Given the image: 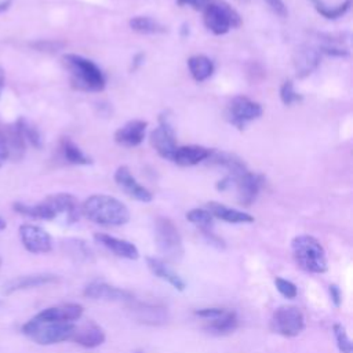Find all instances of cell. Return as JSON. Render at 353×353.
I'll list each match as a JSON object with an SVG mask.
<instances>
[{"label": "cell", "instance_id": "6da1fadb", "mask_svg": "<svg viewBox=\"0 0 353 353\" xmlns=\"http://www.w3.org/2000/svg\"><path fill=\"white\" fill-rule=\"evenodd\" d=\"M80 212L91 222L103 226H121L130 221L128 208L116 197L92 194L80 205Z\"/></svg>", "mask_w": 353, "mask_h": 353}, {"label": "cell", "instance_id": "7a4b0ae2", "mask_svg": "<svg viewBox=\"0 0 353 353\" xmlns=\"http://www.w3.org/2000/svg\"><path fill=\"white\" fill-rule=\"evenodd\" d=\"M62 62L70 74V83L76 90L98 92L105 88L106 79L99 66L88 58L77 54L62 55Z\"/></svg>", "mask_w": 353, "mask_h": 353}, {"label": "cell", "instance_id": "3957f363", "mask_svg": "<svg viewBox=\"0 0 353 353\" xmlns=\"http://www.w3.org/2000/svg\"><path fill=\"white\" fill-rule=\"evenodd\" d=\"M76 328L72 321L41 320L34 316L22 325V332L39 345H54L72 339Z\"/></svg>", "mask_w": 353, "mask_h": 353}, {"label": "cell", "instance_id": "277c9868", "mask_svg": "<svg viewBox=\"0 0 353 353\" xmlns=\"http://www.w3.org/2000/svg\"><path fill=\"white\" fill-rule=\"evenodd\" d=\"M292 255L303 270L309 273H324L327 270V256L321 243L309 234H299L291 241Z\"/></svg>", "mask_w": 353, "mask_h": 353}, {"label": "cell", "instance_id": "5b68a950", "mask_svg": "<svg viewBox=\"0 0 353 353\" xmlns=\"http://www.w3.org/2000/svg\"><path fill=\"white\" fill-rule=\"evenodd\" d=\"M203 19L205 28L214 34H225L243 23L240 14L225 0H212L203 10Z\"/></svg>", "mask_w": 353, "mask_h": 353}, {"label": "cell", "instance_id": "8992f818", "mask_svg": "<svg viewBox=\"0 0 353 353\" xmlns=\"http://www.w3.org/2000/svg\"><path fill=\"white\" fill-rule=\"evenodd\" d=\"M154 240L159 251L168 261H179L183 255V244L181 234L168 218H157L154 223Z\"/></svg>", "mask_w": 353, "mask_h": 353}, {"label": "cell", "instance_id": "52a82bcc", "mask_svg": "<svg viewBox=\"0 0 353 353\" xmlns=\"http://www.w3.org/2000/svg\"><path fill=\"white\" fill-rule=\"evenodd\" d=\"M270 325L283 336H296L305 328V316L296 306H280L274 310Z\"/></svg>", "mask_w": 353, "mask_h": 353}, {"label": "cell", "instance_id": "ba28073f", "mask_svg": "<svg viewBox=\"0 0 353 353\" xmlns=\"http://www.w3.org/2000/svg\"><path fill=\"white\" fill-rule=\"evenodd\" d=\"M263 109L261 103L247 98V97H234L226 109V119L239 130H243L247 123L261 117Z\"/></svg>", "mask_w": 353, "mask_h": 353}, {"label": "cell", "instance_id": "9c48e42d", "mask_svg": "<svg viewBox=\"0 0 353 353\" xmlns=\"http://www.w3.org/2000/svg\"><path fill=\"white\" fill-rule=\"evenodd\" d=\"M150 143L163 159H172L176 149V141L174 127L167 114H161L159 117V125L150 132Z\"/></svg>", "mask_w": 353, "mask_h": 353}, {"label": "cell", "instance_id": "30bf717a", "mask_svg": "<svg viewBox=\"0 0 353 353\" xmlns=\"http://www.w3.org/2000/svg\"><path fill=\"white\" fill-rule=\"evenodd\" d=\"M19 239L25 250L32 254H47L52 250L51 236L37 225L22 223L19 226Z\"/></svg>", "mask_w": 353, "mask_h": 353}, {"label": "cell", "instance_id": "8fae6325", "mask_svg": "<svg viewBox=\"0 0 353 353\" xmlns=\"http://www.w3.org/2000/svg\"><path fill=\"white\" fill-rule=\"evenodd\" d=\"M44 201L48 204L55 218L63 216L68 223L76 222L79 219L80 207L74 196L69 193H55L47 196Z\"/></svg>", "mask_w": 353, "mask_h": 353}, {"label": "cell", "instance_id": "7c38bea8", "mask_svg": "<svg viewBox=\"0 0 353 353\" xmlns=\"http://www.w3.org/2000/svg\"><path fill=\"white\" fill-rule=\"evenodd\" d=\"M114 182L125 194H128L130 197H132L138 201L149 203L153 199L152 193L134 178V175L131 174V171L127 165H120L116 170Z\"/></svg>", "mask_w": 353, "mask_h": 353}, {"label": "cell", "instance_id": "4fadbf2b", "mask_svg": "<svg viewBox=\"0 0 353 353\" xmlns=\"http://www.w3.org/2000/svg\"><path fill=\"white\" fill-rule=\"evenodd\" d=\"M263 176L261 174H254L250 171H245L243 175L237 176L236 179H233V183L236 185L237 189V200L241 205H251L262 185H263Z\"/></svg>", "mask_w": 353, "mask_h": 353}, {"label": "cell", "instance_id": "5bb4252c", "mask_svg": "<svg viewBox=\"0 0 353 353\" xmlns=\"http://www.w3.org/2000/svg\"><path fill=\"white\" fill-rule=\"evenodd\" d=\"M59 279L57 274L51 273H34V274H25V276H18L11 280H8L3 285V294L10 295L17 291L28 290V288H34V287H41L46 284H52L57 283Z\"/></svg>", "mask_w": 353, "mask_h": 353}, {"label": "cell", "instance_id": "9a60e30c", "mask_svg": "<svg viewBox=\"0 0 353 353\" xmlns=\"http://www.w3.org/2000/svg\"><path fill=\"white\" fill-rule=\"evenodd\" d=\"M148 128L145 120H130L124 125L116 130L114 141L125 148H134L142 143Z\"/></svg>", "mask_w": 353, "mask_h": 353}, {"label": "cell", "instance_id": "2e32d148", "mask_svg": "<svg viewBox=\"0 0 353 353\" xmlns=\"http://www.w3.org/2000/svg\"><path fill=\"white\" fill-rule=\"evenodd\" d=\"M84 295L91 299H101V301H113V302L132 301L131 292L106 283H101V281L90 283L84 288Z\"/></svg>", "mask_w": 353, "mask_h": 353}, {"label": "cell", "instance_id": "e0dca14e", "mask_svg": "<svg viewBox=\"0 0 353 353\" xmlns=\"http://www.w3.org/2000/svg\"><path fill=\"white\" fill-rule=\"evenodd\" d=\"M320 51L312 46H301L296 48L292 63L298 77H306L313 73L320 63Z\"/></svg>", "mask_w": 353, "mask_h": 353}, {"label": "cell", "instance_id": "ac0fdd59", "mask_svg": "<svg viewBox=\"0 0 353 353\" xmlns=\"http://www.w3.org/2000/svg\"><path fill=\"white\" fill-rule=\"evenodd\" d=\"M94 239L97 243H99L101 245H103L105 248H108L109 251L116 254L117 256L127 258V259H138L139 258L138 248L127 240L117 239V237L106 234V233H95Z\"/></svg>", "mask_w": 353, "mask_h": 353}, {"label": "cell", "instance_id": "d6986e66", "mask_svg": "<svg viewBox=\"0 0 353 353\" xmlns=\"http://www.w3.org/2000/svg\"><path fill=\"white\" fill-rule=\"evenodd\" d=\"M210 153H211V149L200 146V145L176 146L171 161H174L175 164L182 165V167H190V165H196V164L207 160Z\"/></svg>", "mask_w": 353, "mask_h": 353}, {"label": "cell", "instance_id": "ffe728a7", "mask_svg": "<svg viewBox=\"0 0 353 353\" xmlns=\"http://www.w3.org/2000/svg\"><path fill=\"white\" fill-rule=\"evenodd\" d=\"M84 309L79 303H62L57 306H50L36 314L41 320H54V321H74L81 317Z\"/></svg>", "mask_w": 353, "mask_h": 353}, {"label": "cell", "instance_id": "44dd1931", "mask_svg": "<svg viewBox=\"0 0 353 353\" xmlns=\"http://www.w3.org/2000/svg\"><path fill=\"white\" fill-rule=\"evenodd\" d=\"M146 265L149 268V270L157 276L159 279L167 281L168 284H171L175 290L178 291H183L186 288V283L183 281V279L176 273L174 272L168 265L167 262H164L163 259L160 258H154V256H148L146 258Z\"/></svg>", "mask_w": 353, "mask_h": 353}, {"label": "cell", "instance_id": "7402d4cb", "mask_svg": "<svg viewBox=\"0 0 353 353\" xmlns=\"http://www.w3.org/2000/svg\"><path fill=\"white\" fill-rule=\"evenodd\" d=\"M207 211L218 219H222L228 223H251L254 222V216L248 212L239 211L236 208H230L222 203L218 201H208L207 203Z\"/></svg>", "mask_w": 353, "mask_h": 353}, {"label": "cell", "instance_id": "603a6c76", "mask_svg": "<svg viewBox=\"0 0 353 353\" xmlns=\"http://www.w3.org/2000/svg\"><path fill=\"white\" fill-rule=\"evenodd\" d=\"M105 332L97 324H88L83 327L81 330L76 328V332L73 335V341L87 349H94L105 342Z\"/></svg>", "mask_w": 353, "mask_h": 353}, {"label": "cell", "instance_id": "cb8c5ba5", "mask_svg": "<svg viewBox=\"0 0 353 353\" xmlns=\"http://www.w3.org/2000/svg\"><path fill=\"white\" fill-rule=\"evenodd\" d=\"M237 324H239V319H237L236 312L225 310L218 317L210 319V323L205 328L212 334L225 335V334L233 332L237 328Z\"/></svg>", "mask_w": 353, "mask_h": 353}, {"label": "cell", "instance_id": "d4e9b609", "mask_svg": "<svg viewBox=\"0 0 353 353\" xmlns=\"http://www.w3.org/2000/svg\"><path fill=\"white\" fill-rule=\"evenodd\" d=\"M188 68L196 81H204L214 73V63L205 55H193L188 59Z\"/></svg>", "mask_w": 353, "mask_h": 353}, {"label": "cell", "instance_id": "484cf974", "mask_svg": "<svg viewBox=\"0 0 353 353\" xmlns=\"http://www.w3.org/2000/svg\"><path fill=\"white\" fill-rule=\"evenodd\" d=\"M61 153H62L63 159L70 164H77V165L91 164V159L88 156H85L81 152V149L69 138L61 139Z\"/></svg>", "mask_w": 353, "mask_h": 353}, {"label": "cell", "instance_id": "4316f807", "mask_svg": "<svg viewBox=\"0 0 353 353\" xmlns=\"http://www.w3.org/2000/svg\"><path fill=\"white\" fill-rule=\"evenodd\" d=\"M6 139H7V146H8V153H10V159L12 160H19L22 159L25 149H26V142L22 138L21 132L18 131V128L14 125L8 127L6 131Z\"/></svg>", "mask_w": 353, "mask_h": 353}, {"label": "cell", "instance_id": "83f0119b", "mask_svg": "<svg viewBox=\"0 0 353 353\" xmlns=\"http://www.w3.org/2000/svg\"><path fill=\"white\" fill-rule=\"evenodd\" d=\"M130 28L138 33L143 34H156V33H164L167 29L164 25H161L159 21L150 18L138 15L130 19Z\"/></svg>", "mask_w": 353, "mask_h": 353}, {"label": "cell", "instance_id": "f1b7e54d", "mask_svg": "<svg viewBox=\"0 0 353 353\" xmlns=\"http://www.w3.org/2000/svg\"><path fill=\"white\" fill-rule=\"evenodd\" d=\"M14 124L18 128V131L21 132V135L26 143L32 145L36 149H41V146H43L41 134L32 123H29L25 117H19Z\"/></svg>", "mask_w": 353, "mask_h": 353}, {"label": "cell", "instance_id": "f546056e", "mask_svg": "<svg viewBox=\"0 0 353 353\" xmlns=\"http://www.w3.org/2000/svg\"><path fill=\"white\" fill-rule=\"evenodd\" d=\"M310 1L313 4L314 10L325 19H338V18L343 17L350 10V6H352V0H345L343 3L338 4L336 7H328L321 0H310Z\"/></svg>", "mask_w": 353, "mask_h": 353}, {"label": "cell", "instance_id": "4dcf8cb0", "mask_svg": "<svg viewBox=\"0 0 353 353\" xmlns=\"http://www.w3.org/2000/svg\"><path fill=\"white\" fill-rule=\"evenodd\" d=\"M186 219L189 222H192L193 225H196L197 228H200L201 232L211 230V228L214 225V216L204 208H193V210L188 211Z\"/></svg>", "mask_w": 353, "mask_h": 353}, {"label": "cell", "instance_id": "1f68e13d", "mask_svg": "<svg viewBox=\"0 0 353 353\" xmlns=\"http://www.w3.org/2000/svg\"><path fill=\"white\" fill-rule=\"evenodd\" d=\"M137 312H138V319L149 324H160V323H164L167 319L163 307L159 309L154 306H141L139 309H137Z\"/></svg>", "mask_w": 353, "mask_h": 353}, {"label": "cell", "instance_id": "d6a6232c", "mask_svg": "<svg viewBox=\"0 0 353 353\" xmlns=\"http://www.w3.org/2000/svg\"><path fill=\"white\" fill-rule=\"evenodd\" d=\"M332 332L338 345V349L341 350V353H352L353 352V346H352V341L345 330V327L339 323L332 325Z\"/></svg>", "mask_w": 353, "mask_h": 353}, {"label": "cell", "instance_id": "836d02e7", "mask_svg": "<svg viewBox=\"0 0 353 353\" xmlns=\"http://www.w3.org/2000/svg\"><path fill=\"white\" fill-rule=\"evenodd\" d=\"M280 98L284 105H292L302 101V95L298 94L294 88V84L291 80H285L280 87Z\"/></svg>", "mask_w": 353, "mask_h": 353}, {"label": "cell", "instance_id": "e575fe53", "mask_svg": "<svg viewBox=\"0 0 353 353\" xmlns=\"http://www.w3.org/2000/svg\"><path fill=\"white\" fill-rule=\"evenodd\" d=\"M274 285H276L277 291H279L283 296H285V298H288V299H292V298H295V296L298 295V288H296V285H295L292 281L287 280V279L276 277V279H274Z\"/></svg>", "mask_w": 353, "mask_h": 353}, {"label": "cell", "instance_id": "d590c367", "mask_svg": "<svg viewBox=\"0 0 353 353\" xmlns=\"http://www.w3.org/2000/svg\"><path fill=\"white\" fill-rule=\"evenodd\" d=\"M212 0H176V4L181 7H190L196 11H203Z\"/></svg>", "mask_w": 353, "mask_h": 353}, {"label": "cell", "instance_id": "8d00e7d4", "mask_svg": "<svg viewBox=\"0 0 353 353\" xmlns=\"http://www.w3.org/2000/svg\"><path fill=\"white\" fill-rule=\"evenodd\" d=\"M265 1H266L268 7H269L276 15H279V17H281V18L287 17L288 11H287V7H285V4H284L283 0H265Z\"/></svg>", "mask_w": 353, "mask_h": 353}, {"label": "cell", "instance_id": "74e56055", "mask_svg": "<svg viewBox=\"0 0 353 353\" xmlns=\"http://www.w3.org/2000/svg\"><path fill=\"white\" fill-rule=\"evenodd\" d=\"M225 312V309L222 307H204V309H199L194 312V314L203 317V319H214L218 317L219 314H222Z\"/></svg>", "mask_w": 353, "mask_h": 353}, {"label": "cell", "instance_id": "f35d334b", "mask_svg": "<svg viewBox=\"0 0 353 353\" xmlns=\"http://www.w3.org/2000/svg\"><path fill=\"white\" fill-rule=\"evenodd\" d=\"M10 159V153H8V146H7V139H6V134L3 130H0V167L6 163V160Z\"/></svg>", "mask_w": 353, "mask_h": 353}, {"label": "cell", "instance_id": "ab89813d", "mask_svg": "<svg viewBox=\"0 0 353 353\" xmlns=\"http://www.w3.org/2000/svg\"><path fill=\"white\" fill-rule=\"evenodd\" d=\"M328 291H330V296H331V301L334 302L335 306H339L341 302H342V292H341V288L336 285V284H331L328 287Z\"/></svg>", "mask_w": 353, "mask_h": 353}, {"label": "cell", "instance_id": "60d3db41", "mask_svg": "<svg viewBox=\"0 0 353 353\" xmlns=\"http://www.w3.org/2000/svg\"><path fill=\"white\" fill-rule=\"evenodd\" d=\"M39 50H51V51H57L59 47L63 46V43H59V41H41V43H37L34 44Z\"/></svg>", "mask_w": 353, "mask_h": 353}, {"label": "cell", "instance_id": "b9f144b4", "mask_svg": "<svg viewBox=\"0 0 353 353\" xmlns=\"http://www.w3.org/2000/svg\"><path fill=\"white\" fill-rule=\"evenodd\" d=\"M143 58H145V57H143V54H141V52H139V54H137V55L134 57V59H132V66H131V69H132V70H135V69H137V68L143 62Z\"/></svg>", "mask_w": 353, "mask_h": 353}, {"label": "cell", "instance_id": "7bdbcfd3", "mask_svg": "<svg viewBox=\"0 0 353 353\" xmlns=\"http://www.w3.org/2000/svg\"><path fill=\"white\" fill-rule=\"evenodd\" d=\"M11 4H12V0H3V1H0V14L7 11L11 7Z\"/></svg>", "mask_w": 353, "mask_h": 353}, {"label": "cell", "instance_id": "ee69618b", "mask_svg": "<svg viewBox=\"0 0 353 353\" xmlns=\"http://www.w3.org/2000/svg\"><path fill=\"white\" fill-rule=\"evenodd\" d=\"M4 85H6V74H4V70L0 68V95L3 92Z\"/></svg>", "mask_w": 353, "mask_h": 353}, {"label": "cell", "instance_id": "f6af8a7d", "mask_svg": "<svg viewBox=\"0 0 353 353\" xmlns=\"http://www.w3.org/2000/svg\"><path fill=\"white\" fill-rule=\"evenodd\" d=\"M6 226H7L6 221H4V219L0 216V232H1V230H4V229H6Z\"/></svg>", "mask_w": 353, "mask_h": 353}, {"label": "cell", "instance_id": "bcb514c9", "mask_svg": "<svg viewBox=\"0 0 353 353\" xmlns=\"http://www.w3.org/2000/svg\"><path fill=\"white\" fill-rule=\"evenodd\" d=\"M240 1H243V3H247V1H248V0H240Z\"/></svg>", "mask_w": 353, "mask_h": 353}, {"label": "cell", "instance_id": "7dc6e473", "mask_svg": "<svg viewBox=\"0 0 353 353\" xmlns=\"http://www.w3.org/2000/svg\"><path fill=\"white\" fill-rule=\"evenodd\" d=\"M0 266H1V256H0Z\"/></svg>", "mask_w": 353, "mask_h": 353}]
</instances>
